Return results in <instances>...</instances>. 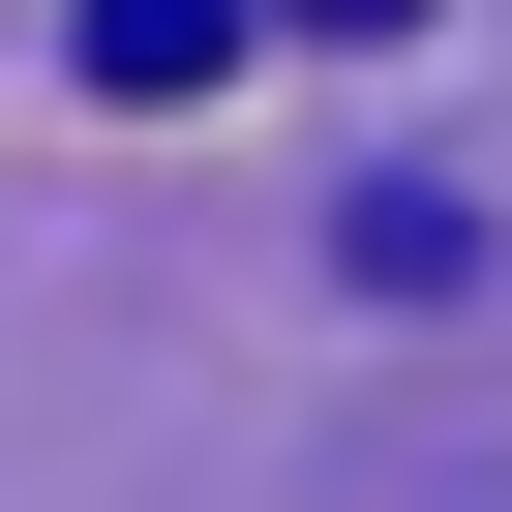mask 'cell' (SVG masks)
<instances>
[{"mask_svg": "<svg viewBox=\"0 0 512 512\" xmlns=\"http://www.w3.org/2000/svg\"><path fill=\"white\" fill-rule=\"evenodd\" d=\"M241 31H272V0H91V91H211Z\"/></svg>", "mask_w": 512, "mask_h": 512, "instance_id": "obj_1", "label": "cell"}, {"mask_svg": "<svg viewBox=\"0 0 512 512\" xmlns=\"http://www.w3.org/2000/svg\"><path fill=\"white\" fill-rule=\"evenodd\" d=\"M272 31H422V0H272Z\"/></svg>", "mask_w": 512, "mask_h": 512, "instance_id": "obj_2", "label": "cell"}]
</instances>
